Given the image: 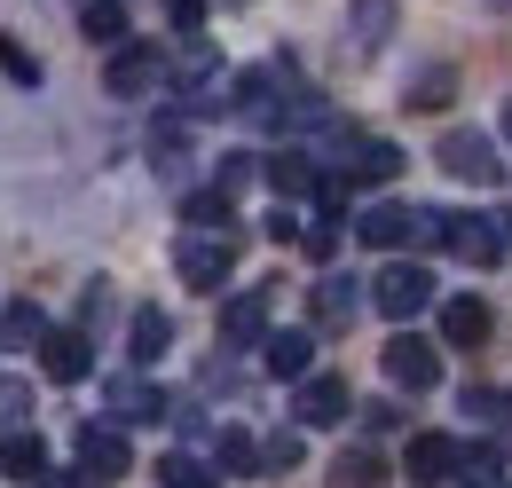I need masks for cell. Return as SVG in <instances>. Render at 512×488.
<instances>
[{"label":"cell","mask_w":512,"mask_h":488,"mask_svg":"<svg viewBox=\"0 0 512 488\" xmlns=\"http://www.w3.org/2000/svg\"><path fill=\"white\" fill-rule=\"evenodd\" d=\"M505 134H512V103H505Z\"/></svg>","instance_id":"60d3db41"},{"label":"cell","mask_w":512,"mask_h":488,"mask_svg":"<svg viewBox=\"0 0 512 488\" xmlns=\"http://www.w3.org/2000/svg\"><path fill=\"white\" fill-rule=\"evenodd\" d=\"M0 347H48V315H40V300H8V307H0Z\"/></svg>","instance_id":"7402d4cb"},{"label":"cell","mask_w":512,"mask_h":488,"mask_svg":"<svg viewBox=\"0 0 512 488\" xmlns=\"http://www.w3.org/2000/svg\"><path fill=\"white\" fill-rule=\"evenodd\" d=\"M237 252H245L237 229H190V237L174 244V276H182L190 292H221V284L237 276Z\"/></svg>","instance_id":"6da1fadb"},{"label":"cell","mask_w":512,"mask_h":488,"mask_svg":"<svg viewBox=\"0 0 512 488\" xmlns=\"http://www.w3.org/2000/svg\"><path fill=\"white\" fill-rule=\"evenodd\" d=\"M40 370L56 378V386H79L87 370H95V339L71 323V331H48V347H40Z\"/></svg>","instance_id":"8fae6325"},{"label":"cell","mask_w":512,"mask_h":488,"mask_svg":"<svg viewBox=\"0 0 512 488\" xmlns=\"http://www.w3.org/2000/svg\"><path fill=\"white\" fill-rule=\"evenodd\" d=\"M71 449H79V473H87V481H127L134 473V449H127L119 426H79Z\"/></svg>","instance_id":"52a82bcc"},{"label":"cell","mask_w":512,"mask_h":488,"mask_svg":"<svg viewBox=\"0 0 512 488\" xmlns=\"http://www.w3.org/2000/svg\"><path fill=\"white\" fill-rule=\"evenodd\" d=\"M457 481H465V488H505V457H497V449H473Z\"/></svg>","instance_id":"f1b7e54d"},{"label":"cell","mask_w":512,"mask_h":488,"mask_svg":"<svg viewBox=\"0 0 512 488\" xmlns=\"http://www.w3.org/2000/svg\"><path fill=\"white\" fill-rule=\"evenodd\" d=\"M260 182L276 189V197H300V189L323 182V166L308 158V150H276V158H260Z\"/></svg>","instance_id":"ac0fdd59"},{"label":"cell","mask_w":512,"mask_h":488,"mask_svg":"<svg viewBox=\"0 0 512 488\" xmlns=\"http://www.w3.org/2000/svg\"><path fill=\"white\" fill-rule=\"evenodd\" d=\"M127 355L134 363H158V355H166V347H174V315H166V307H134L127 315Z\"/></svg>","instance_id":"d6986e66"},{"label":"cell","mask_w":512,"mask_h":488,"mask_svg":"<svg viewBox=\"0 0 512 488\" xmlns=\"http://www.w3.org/2000/svg\"><path fill=\"white\" fill-rule=\"evenodd\" d=\"M111 410L134 418V426H158V418H166V394H158V386H142V378H111Z\"/></svg>","instance_id":"603a6c76"},{"label":"cell","mask_w":512,"mask_h":488,"mask_svg":"<svg viewBox=\"0 0 512 488\" xmlns=\"http://www.w3.org/2000/svg\"><path fill=\"white\" fill-rule=\"evenodd\" d=\"M434 166H442L449 182H473V189L505 182V158H497V142H489L481 126H449L442 142H434Z\"/></svg>","instance_id":"7a4b0ae2"},{"label":"cell","mask_w":512,"mask_h":488,"mask_svg":"<svg viewBox=\"0 0 512 488\" xmlns=\"http://www.w3.org/2000/svg\"><path fill=\"white\" fill-rule=\"evenodd\" d=\"M512 244V213H457L449 221V252L465 260V268H497Z\"/></svg>","instance_id":"277c9868"},{"label":"cell","mask_w":512,"mask_h":488,"mask_svg":"<svg viewBox=\"0 0 512 488\" xmlns=\"http://www.w3.org/2000/svg\"><path fill=\"white\" fill-rule=\"evenodd\" d=\"M0 71H8L16 87H40V56H32V48H16L8 32H0Z\"/></svg>","instance_id":"f546056e"},{"label":"cell","mask_w":512,"mask_h":488,"mask_svg":"<svg viewBox=\"0 0 512 488\" xmlns=\"http://www.w3.org/2000/svg\"><path fill=\"white\" fill-rule=\"evenodd\" d=\"M32 418V386L24 378H0V426H24Z\"/></svg>","instance_id":"1f68e13d"},{"label":"cell","mask_w":512,"mask_h":488,"mask_svg":"<svg viewBox=\"0 0 512 488\" xmlns=\"http://www.w3.org/2000/svg\"><path fill=\"white\" fill-rule=\"evenodd\" d=\"M268 378L308 386V378H316V331H276V339H268Z\"/></svg>","instance_id":"9a60e30c"},{"label":"cell","mask_w":512,"mask_h":488,"mask_svg":"<svg viewBox=\"0 0 512 488\" xmlns=\"http://www.w3.org/2000/svg\"><path fill=\"white\" fill-rule=\"evenodd\" d=\"M213 457H221V473H229V481H253L260 465H268V449H260V441H253L245 426H221V441H213Z\"/></svg>","instance_id":"44dd1931"},{"label":"cell","mask_w":512,"mask_h":488,"mask_svg":"<svg viewBox=\"0 0 512 488\" xmlns=\"http://www.w3.org/2000/svg\"><path fill=\"white\" fill-rule=\"evenodd\" d=\"M182 221L190 229H229L237 213H229V189H197V197H182Z\"/></svg>","instance_id":"4316f807"},{"label":"cell","mask_w":512,"mask_h":488,"mask_svg":"<svg viewBox=\"0 0 512 488\" xmlns=\"http://www.w3.org/2000/svg\"><path fill=\"white\" fill-rule=\"evenodd\" d=\"M394 32V0H347V24H339V56L347 63H371Z\"/></svg>","instance_id":"8992f818"},{"label":"cell","mask_w":512,"mask_h":488,"mask_svg":"<svg viewBox=\"0 0 512 488\" xmlns=\"http://www.w3.org/2000/svg\"><path fill=\"white\" fill-rule=\"evenodd\" d=\"M166 16H174V32H197L205 24V0H166Z\"/></svg>","instance_id":"8d00e7d4"},{"label":"cell","mask_w":512,"mask_h":488,"mask_svg":"<svg viewBox=\"0 0 512 488\" xmlns=\"http://www.w3.org/2000/svg\"><path fill=\"white\" fill-rule=\"evenodd\" d=\"M402 426V402H363V433H394Z\"/></svg>","instance_id":"836d02e7"},{"label":"cell","mask_w":512,"mask_h":488,"mask_svg":"<svg viewBox=\"0 0 512 488\" xmlns=\"http://www.w3.org/2000/svg\"><path fill=\"white\" fill-rule=\"evenodd\" d=\"M331 488H386V457L379 449H339L331 457Z\"/></svg>","instance_id":"d4e9b609"},{"label":"cell","mask_w":512,"mask_h":488,"mask_svg":"<svg viewBox=\"0 0 512 488\" xmlns=\"http://www.w3.org/2000/svg\"><path fill=\"white\" fill-rule=\"evenodd\" d=\"M355 237L379 244V252H402V244H418V205H371V213L355 221Z\"/></svg>","instance_id":"7c38bea8"},{"label":"cell","mask_w":512,"mask_h":488,"mask_svg":"<svg viewBox=\"0 0 512 488\" xmlns=\"http://www.w3.org/2000/svg\"><path fill=\"white\" fill-rule=\"evenodd\" d=\"M489 331H497V315L473 300V292H465V300H442V339H449V347H465V355H473Z\"/></svg>","instance_id":"2e32d148"},{"label":"cell","mask_w":512,"mask_h":488,"mask_svg":"<svg viewBox=\"0 0 512 488\" xmlns=\"http://www.w3.org/2000/svg\"><path fill=\"white\" fill-rule=\"evenodd\" d=\"M402 465H410V481H426V488H434V481H449V473H465V449H457L449 433H418Z\"/></svg>","instance_id":"4fadbf2b"},{"label":"cell","mask_w":512,"mask_h":488,"mask_svg":"<svg viewBox=\"0 0 512 488\" xmlns=\"http://www.w3.org/2000/svg\"><path fill=\"white\" fill-rule=\"evenodd\" d=\"M103 87H111V95H150V87H166V56H158L150 40H127L119 56L103 63Z\"/></svg>","instance_id":"ba28073f"},{"label":"cell","mask_w":512,"mask_h":488,"mask_svg":"<svg viewBox=\"0 0 512 488\" xmlns=\"http://www.w3.org/2000/svg\"><path fill=\"white\" fill-rule=\"evenodd\" d=\"M268 237H276V244H292V237H308V229H300V221H292V213L276 205V213H268Z\"/></svg>","instance_id":"74e56055"},{"label":"cell","mask_w":512,"mask_h":488,"mask_svg":"<svg viewBox=\"0 0 512 488\" xmlns=\"http://www.w3.org/2000/svg\"><path fill=\"white\" fill-rule=\"evenodd\" d=\"M308 307H316L323 331H347L355 307H363V292H355V276H323V284H308Z\"/></svg>","instance_id":"e0dca14e"},{"label":"cell","mask_w":512,"mask_h":488,"mask_svg":"<svg viewBox=\"0 0 512 488\" xmlns=\"http://www.w3.org/2000/svg\"><path fill=\"white\" fill-rule=\"evenodd\" d=\"M260 449H268V473H292V465L308 457V441H300V433H268Z\"/></svg>","instance_id":"4dcf8cb0"},{"label":"cell","mask_w":512,"mask_h":488,"mask_svg":"<svg viewBox=\"0 0 512 488\" xmlns=\"http://www.w3.org/2000/svg\"><path fill=\"white\" fill-rule=\"evenodd\" d=\"M339 166H347V182H355V189H379V182H394V174H402V150H394V142H379V134H363Z\"/></svg>","instance_id":"5bb4252c"},{"label":"cell","mask_w":512,"mask_h":488,"mask_svg":"<svg viewBox=\"0 0 512 488\" xmlns=\"http://www.w3.org/2000/svg\"><path fill=\"white\" fill-rule=\"evenodd\" d=\"M0 473H8V481H48V449H40V433H8V441H0Z\"/></svg>","instance_id":"cb8c5ba5"},{"label":"cell","mask_w":512,"mask_h":488,"mask_svg":"<svg viewBox=\"0 0 512 488\" xmlns=\"http://www.w3.org/2000/svg\"><path fill=\"white\" fill-rule=\"evenodd\" d=\"M79 40L119 56V48H127V8H119V0H87V8H79Z\"/></svg>","instance_id":"ffe728a7"},{"label":"cell","mask_w":512,"mask_h":488,"mask_svg":"<svg viewBox=\"0 0 512 488\" xmlns=\"http://www.w3.org/2000/svg\"><path fill=\"white\" fill-rule=\"evenodd\" d=\"M449 95H457V71H449V63H426V71L402 87V103H410V111H442Z\"/></svg>","instance_id":"484cf974"},{"label":"cell","mask_w":512,"mask_h":488,"mask_svg":"<svg viewBox=\"0 0 512 488\" xmlns=\"http://www.w3.org/2000/svg\"><path fill=\"white\" fill-rule=\"evenodd\" d=\"M481 8H512V0H481Z\"/></svg>","instance_id":"ab89813d"},{"label":"cell","mask_w":512,"mask_h":488,"mask_svg":"<svg viewBox=\"0 0 512 488\" xmlns=\"http://www.w3.org/2000/svg\"><path fill=\"white\" fill-rule=\"evenodd\" d=\"M347 410H363V402L347 394V378H339V370H316V378L292 394V418H300V426H339Z\"/></svg>","instance_id":"9c48e42d"},{"label":"cell","mask_w":512,"mask_h":488,"mask_svg":"<svg viewBox=\"0 0 512 488\" xmlns=\"http://www.w3.org/2000/svg\"><path fill=\"white\" fill-rule=\"evenodd\" d=\"M371 307H379L386 323H410V315H426L434 307V276L418 268V260H394L371 276Z\"/></svg>","instance_id":"3957f363"},{"label":"cell","mask_w":512,"mask_h":488,"mask_svg":"<svg viewBox=\"0 0 512 488\" xmlns=\"http://www.w3.org/2000/svg\"><path fill=\"white\" fill-rule=\"evenodd\" d=\"M229 8H245V0H229Z\"/></svg>","instance_id":"b9f144b4"},{"label":"cell","mask_w":512,"mask_h":488,"mask_svg":"<svg viewBox=\"0 0 512 488\" xmlns=\"http://www.w3.org/2000/svg\"><path fill=\"white\" fill-rule=\"evenodd\" d=\"M40 488H71V481H64V473H48V481H40Z\"/></svg>","instance_id":"f35d334b"},{"label":"cell","mask_w":512,"mask_h":488,"mask_svg":"<svg viewBox=\"0 0 512 488\" xmlns=\"http://www.w3.org/2000/svg\"><path fill=\"white\" fill-rule=\"evenodd\" d=\"M379 363H386V378H394V386H410V394H426V386L442 378V355H434V347H426L418 331H394Z\"/></svg>","instance_id":"30bf717a"},{"label":"cell","mask_w":512,"mask_h":488,"mask_svg":"<svg viewBox=\"0 0 512 488\" xmlns=\"http://www.w3.org/2000/svg\"><path fill=\"white\" fill-rule=\"evenodd\" d=\"M158 481L166 488H221V473H205L190 449H174V457H158Z\"/></svg>","instance_id":"83f0119b"},{"label":"cell","mask_w":512,"mask_h":488,"mask_svg":"<svg viewBox=\"0 0 512 488\" xmlns=\"http://www.w3.org/2000/svg\"><path fill=\"white\" fill-rule=\"evenodd\" d=\"M253 174H260L253 158H221V182H213V189H229V197H237V189L253 182Z\"/></svg>","instance_id":"e575fe53"},{"label":"cell","mask_w":512,"mask_h":488,"mask_svg":"<svg viewBox=\"0 0 512 488\" xmlns=\"http://www.w3.org/2000/svg\"><path fill=\"white\" fill-rule=\"evenodd\" d=\"M268 315H276V284H253V292L221 300V347H268L276 339Z\"/></svg>","instance_id":"5b68a950"},{"label":"cell","mask_w":512,"mask_h":488,"mask_svg":"<svg viewBox=\"0 0 512 488\" xmlns=\"http://www.w3.org/2000/svg\"><path fill=\"white\" fill-rule=\"evenodd\" d=\"M111 284H103V276H95V284H87V292H79V331H95V323H103V315H111Z\"/></svg>","instance_id":"d6a6232c"},{"label":"cell","mask_w":512,"mask_h":488,"mask_svg":"<svg viewBox=\"0 0 512 488\" xmlns=\"http://www.w3.org/2000/svg\"><path fill=\"white\" fill-rule=\"evenodd\" d=\"M300 244H308V260H331V252H339V229H331V221H316Z\"/></svg>","instance_id":"d590c367"}]
</instances>
